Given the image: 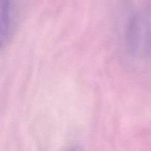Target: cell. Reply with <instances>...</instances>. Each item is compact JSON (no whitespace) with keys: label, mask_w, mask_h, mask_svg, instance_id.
<instances>
[{"label":"cell","mask_w":151,"mask_h":151,"mask_svg":"<svg viewBox=\"0 0 151 151\" xmlns=\"http://www.w3.org/2000/svg\"><path fill=\"white\" fill-rule=\"evenodd\" d=\"M21 0H0V49L8 44L20 15Z\"/></svg>","instance_id":"cell-1"},{"label":"cell","mask_w":151,"mask_h":151,"mask_svg":"<svg viewBox=\"0 0 151 151\" xmlns=\"http://www.w3.org/2000/svg\"><path fill=\"white\" fill-rule=\"evenodd\" d=\"M131 46L135 52L145 53L151 49V26L147 19L136 17L129 30Z\"/></svg>","instance_id":"cell-2"}]
</instances>
